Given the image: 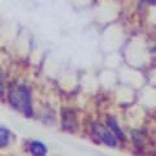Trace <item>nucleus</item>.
I'll return each mask as SVG.
<instances>
[{"label":"nucleus","mask_w":156,"mask_h":156,"mask_svg":"<svg viewBox=\"0 0 156 156\" xmlns=\"http://www.w3.org/2000/svg\"><path fill=\"white\" fill-rule=\"evenodd\" d=\"M9 101L13 108L21 111L23 115L31 116L33 107H31V95L30 90L26 86H16L9 92Z\"/></svg>","instance_id":"1"},{"label":"nucleus","mask_w":156,"mask_h":156,"mask_svg":"<svg viewBox=\"0 0 156 156\" xmlns=\"http://www.w3.org/2000/svg\"><path fill=\"white\" fill-rule=\"evenodd\" d=\"M92 131L96 134V136L99 138L101 142L105 143L107 146H111V147H115L117 140H116V136L111 133V130L108 128H105L104 125H101L99 122H95L92 125Z\"/></svg>","instance_id":"2"},{"label":"nucleus","mask_w":156,"mask_h":156,"mask_svg":"<svg viewBox=\"0 0 156 156\" xmlns=\"http://www.w3.org/2000/svg\"><path fill=\"white\" fill-rule=\"evenodd\" d=\"M62 126L66 131H74L77 129V121H76V116L74 112L70 109H64L62 111Z\"/></svg>","instance_id":"3"},{"label":"nucleus","mask_w":156,"mask_h":156,"mask_svg":"<svg viewBox=\"0 0 156 156\" xmlns=\"http://www.w3.org/2000/svg\"><path fill=\"white\" fill-rule=\"evenodd\" d=\"M107 125H108V129L111 130V133L113 134L116 138H119V139H121V140L125 139L124 131L121 130V128H120L119 125H117V121L113 119V117H109V116H108V119H107Z\"/></svg>","instance_id":"4"},{"label":"nucleus","mask_w":156,"mask_h":156,"mask_svg":"<svg viewBox=\"0 0 156 156\" xmlns=\"http://www.w3.org/2000/svg\"><path fill=\"white\" fill-rule=\"evenodd\" d=\"M30 152L33 156H46L47 155V147L39 140H34L30 143Z\"/></svg>","instance_id":"5"},{"label":"nucleus","mask_w":156,"mask_h":156,"mask_svg":"<svg viewBox=\"0 0 156 156\" xmlns=\"http://www.w3.org/2000/svg\"><path fill=\"white\" fill-rule=\"evenodd\" d=\"M11 142V131L0 126V148L7 147Z\"/></svg>","instance_id":"6"},{"label":"nucleus","mask_w":156,"mask_h":156,"mask_svg":"<svg viewBox=\"0 0 156 156\" xmlns=\"http://www.w3.org/2000/svg\"><path fill=\"white\" fill-rule=\"evenodd\" d=\"M4 95V74L0 70V98H3Z\"/></svg>","instance_id":"7"}]
</instances>
